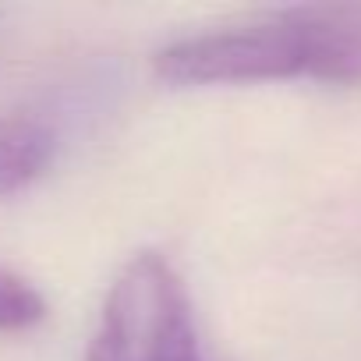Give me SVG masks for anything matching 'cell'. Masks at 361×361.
Returning a JSON list of instances; mask_svg holds the SVG:
<instances>
[{
  "instance_id": "2",
  "label": "cell",
  "mask_w": 361,
  "mask_h": 361,
  "mask_svg": "<svg viewBox=\"0 0 361 361\" xmlns=\"http://www.w3.org/2000/svg\"><path fill=\"white\" fill-rule=\"evenodd\" d=\"M85 361H202L188 287L159 252H138L110 283Z\"/></svg>"
},
{
  "instance_id": "1",
  "label": "cell",
  "mask_w": 361,
  "mask_h": 361,
  "mask_svg": "<svg viewBox=\"0 0 361 361\" xmlns=\"http://www.w3.org/2000/svg\"><path fill=\"white\" fill-rule=\"evenodd\" d=\"M156 75L170 85L276 78L361 85V4H305L185 36L156 54Z\"/></svg>"
},
{
  "instance_id": "4",
  "label": "cell",
  "mask_w": 361,
  "mask_h": 361,
  "mask_svg": "<svg viewBox=\"0 0 361 361\" xmlns=\"http://www.w3.org/2000/svg\"><path fill=\"white\" fill-rule=\"evenodd\" d=\"M43 319H47L43 294L15 269L0 266V333H25Z\"/></svg>"
},
{
  "instance_id": "3",
  "label": "cell",
  "mask_w": 361,
  "mask_h": 361,
  "mask_svg": "<svg viewBox=\"0 0 361 361\" xmlns=\"http://www.w3.org/2000/svg\"><path fill=\"white\" fill-rule=\"evenodd\" d=\"M57 149L54 128L36 114L0 117V199L29 188L50 166Z\"/></svg>"
}]
</instances>
